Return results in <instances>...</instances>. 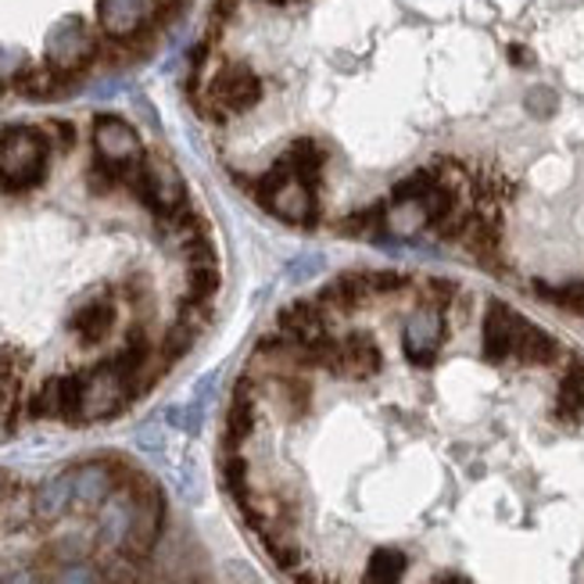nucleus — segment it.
Masks as SVG:
<instances>
[{"instance_id": "1", "label": "nucleus", "mask_w": 584, "mask_h": 584, "mask_svg": "<svg viewBox=\"0 0 584 584\" xmlns=\"http://www.w3.org/2000/svg\"><path fill=\"white\" fill-rule=\"evenodd\" d=\"M47 173V137L29 126H8L0 134V183L8 190H29Z\"/></svg>"}, {"instance_id": "2", "label": "nucleus", "mask_w": 584, "mask_h": 584, "mask_svg": "<svg viewBox=\"0 0 584 584\" xmlns=\"http://www.w3.org/2000/svg\"><path fill=\"white\" fill-rule=\"evenodd\" d=\"M258 198H262V205L272 212V216H280V219H288V223H297V226H313L316 216H319L313 183L297 180L288 162H280L277 169H269L266 176H262Z\"/></svg>"}, {"instance_id": "3", "label": "nucleus", "mask_w": 584, "mask_h": 584, "mask_svg": "<svg viewBox=\"0 0 584 584\" xmlns=\"http://www.w3.org/2000/svg\"><path fill=\"white\" fill-rule=\"evenodd\" d=\"M134 395V384L129 377L118 369V363H104L90 373H82V402H79V423L93 420H109L126 405V398Z\"/></svg>"}, {"instance_id": "4", "label": "nucleus", "mask_w": 584, "mask_h": 584, "mask_svg": "<svg viewBox=\"0 0 584 584\" xmlns=\"http://www.w3.org/2000/svg\"><path fill=\"white\" fill-rule=\"evenodd\" d=\"M134 183L140 190V198H144L158 216H173L187 201V183L180 169H176L169 158H162V154H151V158L137 165Z\"/></svg>"}, {"instance_id": "5", "label": "nucleus", "mask_w": 584, "mask_h": 584, "mask_svg": "<svg viewBox=\"0 0 584 584\" xmlns=\"http://www.w3.org/2000/svg\"><path fill=\"white\" fill-rule=\"evenodd\" d=\"M93 51H98V43H93V33L87 29V22L79 15L58 18L54 26L47 29L43 54L54 73H76V68L90 62Z\"/></svg>"}, {"instance_id": "6", "label": "nucleus", "mask_w": 584, "mask_h": 584, "mask_svg": "<svg viewBox=\"0 0 584 584\" xmlns=\"http://www.w3.org/2000/svg\"><path fill=\"white\" fill-rule=\"evenodd\" d=\"M93 151H98L104 169H115V173L129 169V165H140V154H144L140 151L137 129L118 115H101L98 123H93Z\"/></svg>"}, {"instance_id": "7", "label": "nucleus", "mask_w": 584, "mask_h": 584, "mask_svg": "<svg viewBox=\"0 0 584 584\" xmlns=\"http://www.w3.org/2000/svg\"><path fill=\"white\" fill-rule=\"evenodd\" d=\"M445 341V319H441V308L437 305H423L405 319V330H402V348L409 355V363L416 366H431L434 355Z\"/></svg>"}, {"instance_id": "8", "label": "nucleus", "mask_w": 584, "mask_h": 584, "mask_svg": "<svg viewBox=\"0 0 584 584\" xmlns=\"http://www.w3.org/2000/svg\"><path fill=\"white\" fill-rule=\"evenodd\" d=\"M208 98L219 112H247L262 98V82L247 65H226L223 73L212 79Z\"/></svg>"}, {"instance_id": "9", "label": "nucleus", "mask_w": 584, "mask_h": 584, "mask_svg": "<svg viewBox=\"0 0 584 584\" xmlns=\"http://www.w3.org/2000/svg\"><path fill=\"white\" fill-rule=\"evenodd\" d=\"M380 366H384V355H380L377 341L369 338V333H352V338L338 341V359H333L330 373L366 380L380 373Z\"/></svg>"}, {"instance_id": "10", "label": "nucleus", "mask_w": 584, "mask_h": 584, "mask_svg": "<svg viewBox=\"0 0 584 584\" xmlns=\"http://www.w3.org/2000/svg\"><path fill=\"white\" fill-rule=\"evenodd\" d=\"M151 18V0H98V22L112 40L137 37Z\"/></svg>"}, {"instance_id": "11", "label": "nucleus", "mask_w": 584, "mask_h": 584, "mask_svg": "<svg viewBox=\"0 0 584 584\" xmlns=\"http://www.w3.org/2000/svg\"><path fill=\"white\" fill-rule=\"evenodd\" d=\"M517 327H520V316L509 313L503 302H492L484 313V359L487 363H506L512 355V344H517Z\"/></svg>"}, {"instance_id": "12", "label": "nucleus", "mask_w": 584, "mask_h": 584, "mask_svg": "<svg viewBox=\"0 0 584 584\" xmlns=\"http://www.w3.org/2000/svg\"><path fill=\"white\" fill-rule=\"evenodd\" d=\"M280 338L291 341L294 348H305V344H316L319 338H327L323 308L313 302H291L280 313Z\"/></svg>"}, {"instance_id": "13", "label": "nucleus", "mask_w": 584, "mask_h": 584, "mask_svg": "<svg viewBox=\"0 0 584 584\" xmlns=\"http://www.w3.org/2000/svg\"><path fill=\"white\" fill-rule=\"evenodd\" d=\"M134 523H137V495L134 492L112 495L101 512V542L112 548H126L129 534H134Z\"/></svg>"}, {"instance_id": "14", "label": "nucleus", "mask_w": 584, "mask_h": 584, "mask_svg": "<svg viewBox=\"0 0 584 584\" xmlns=\"http://www.w3.org/2000/svg\"><path fill=\"white\" fill-rule=\"evenodd\" d=\"M76 473V506L79 509H98L115 495V470L109 462H82Z\"/></svg>"}, {"instance_id": "15", "label": "nucleus", "mask_w": 584, "mask_h": 584, "mask_svg": "<svg viewBox=\"0 0 584 584\" xmlns=\"http://www.w3.org/2000/svg\"><path fill=\"white\" fill-rule=\"evenodd\" d=\"M423 226H431V212H427L423 198H395L384 208V230L398 241H412Z\"/></svg>"}, {"instance_id": "16", "label": "nucleus", "mask_w": 584, "mask_h": 584, "mask_svg": "<svg viewBox=\"0 0 584 584\" xmlns=\"http://www.w3.org/2000/svg\"><path fill=\"white\" fill-rule=\"evenodd\" d=\"M68 506H76V473L65 470L51 477L47 484H40L37 498H33V512L40 520H58L62 512H68Z\"/></svg>"}, {"instance_id": "17", "label": "nucleus", "mask_w": 584, "mask_h": 584, "mask_svg": "<svg viewBox=\"0 0 584 584\" xmlns=\"http://www.w3.org/2000/svg\"><path fill=\"white\" fill-rule=\"evenodd\" d=\"M115 327V305L109 297H93V302L79 305L73 316V330L82 338V344H98L112 333Z\"/></svg>"}, {"instance_id": "18", "label": "nucleus", "mask_w": 584, "mask_h": 584, "mask_svg": "<svg viewBox=\"0 0 584 584\" xmlns=\"http://www.w3.org/2000/svg\"><path fill=\"white\" fill-rule=\"evenodd\" d=\"M512 355H517L520 363H528V366H548L559 355V344H556L553 333H545L542 327H534V323H528V319H520Z\"/></svg>"}, {"instance_id": "19", "label": "nucleus", "mask_w": 584, "mask_h": 584, "mask_svg": "<svg viewBox=\"0 0 584 584\" xmlns=\"http://www.w3.org/2000/svg\"><path fill=\"white\" fill-rule=\"evenodd\" d=\"M18 395H22V373L15 366V355L0 348V431H8V427L15 423Z\"/></svg>"}, {"instance_id": "20", "label": "nucleus", "mask_w": 584, "mask_h": 584, "mask_svg": "<svg viewBox=\"0 0 584 584\" xmlns=\"http://www.w3.org/2000/svg\"><path fill=\"white\" fill-rule=\"evenodd\" d=\"M255 427V398H252V384L241 380L237 384V395H233V405H230V416H226V441L237 445V441H244L252 434Z\"/></svg>"}, {"instance_id": "21", "label": "nucleus", "mask_w": 584, "mask_h": 584, "mask_svg": "<svg viewBox=\"0 0 584 584\" xmlns=\"http://www.w3.org/2000/svg\"><path fill=\"white\" fill-rule=\"evenodd\" d=\"M405 567H409V559L398 548H377L373 556H369L366 563V574H363V584H398L405 577Z\"/></svg>"}, {"instance_id": "22", "label": "nucleus", "mask_w": 584, "mask_h": 584, "mask_svg": "<svg viewBox=\"0 0 584 584\" xmlns=\"http://www.w3.org/2000/svg\"><path fill=\"white\" fill-rule=\"evenodd\" d=\"M556 409L563 420H577L584 412V359L570 363V369L559 380V398H556Z\"/></svg>"}, {"instance_id": "23", "label": "nucleus", "mask_w": 584, "mask_h": 584, "mask_svg": "<svg viewBox=\"0 0 584 584\" xmlns=\"http://www.w3.org/2000/svg\"><path fill=\"white\" fill-rule=\"evenodd\" d=\"M291 165V173L297 176V180H305V183H313L319 180V169H323V151H319L313 140H297V144L288 151V158H283Z\"/></svg>"}, {"instance_id": "24", "label": "nucleus", "mask_w": 584, "mask_h": 584, "mask_svg": "<svg viewBox=\"0 0 584 584\" xmlns=\"http://www.w3.org/2000/svg\"><path fill=\"white\" fill-rule=\"evenodd\" d=\"M219 288V272L212 262H194L190 269V280H187V305H205L212 302V294Z\"/></svg>"}, {"instance_id": "25", "label": "nucleus", "mask_w": 584, "mask_h": 584, "mask_svg": "<svg viewBox=\"0 0 584 584\" xmlns=\"http://www.w3.org/2000/svg\"><path fill=\"white\" fill-rule=\"evenodd\" d=\"M29 416H37V420L58 416V420H62V377H51V380H47V384L37 391V395H33Z\"/></svg>"}, {"instance_id": "26", "label": "nucleus", "mask_w": 584, "mask_h": 584, "mask_svg": "<svg viewBox=\"0 0 584 584\" xmlns=\"http://www.w3.org/2000/svg\"><path fill=\"white\" fill-rule=\"evenodd\" d=\"M223 481H226V487L237 495V503H244V487H247V459H241V456H230L223 462Z\"/></svg>"}, {"instance_id": "27", "label": "nucleus", "mask_w": 584, "mask_h": 584, "mask_svg": "<svg viewBox=\"0 0 584 584\" xmlns=\"http://www.w3.org/2000/svg\"><path fill=\"white\" fill-rule=\"evenodd\" d=\"M22 90L29 93V98H51V93L58 90V73L54 68H40V73H26L18 82Z\"/></svg>"}, {"instance_id": "28", "label": "nucleus", "mask_w": 584, "mask_h": 584, "mask_svg": "<svg viewBox=\"0 0 584 584\" xmlns=\"http://www.w3.org/2000/svg\"><path fill=\"white\" fill-rule=\"evenodd\" d=\"M54 584H101V570L90 563H68L54 577Z\"/></svg>"}, {"instance_id": "29", "label": "nucleus", "mask_w": 584, "mask_h": 584, "mask_svg": "<svg viewBox=\"0 0 584 584\" xmlns=\"http://www.w3.org/2000/svg\"><path fill=\"white\" fill-rule=\"evenodd\" d=\"M538 294L553 297L556 305L563 308H577V313H584V283H570V288H538Z\"/></svg>"}, {"instance_id": "30", "label": "nucleus", "mask_w": 584, "mask_h": 584, "mask_svg": "<svg viewBox=\"0 0 584 584\" xmlns=\"http://www.w3.org/2000/svg\"><path fill=\"white\" fill-rule=\"evenodd\" d=\"M22 65H26V54H22L18 47H0V87L11 79H18Z\"/></svg>"}, {"instance_id": "31", "label": "nucleus", "mask_w": 584, "mask_h": 584, "mask_svg": "<svg viewBox=\"0 0 584 584\" xmlns=\"http://www.w3.org/2000/svg\"><path fill=\"white\" fill-rule=\"evenodd\" d=\"M319 269H323V258L319 255H297L288 266V280H313L319 277Z\"/></svg>"}, {"instance_id": "32", "label": "nucleus", "mask_w": 584, "mask_h": 584, "mask_svg": "<svg viewBox=\"0 0 584 584\" xmlns=\"http://www.w3.org/2000/svg\"><path fill=\"white\" fill-rule=\"evenodd\" d=\"M528 112L538 115V118H548V115L556 112V93L548 90V87H534L528 93Z\"/></svg>"}, {"instance_id": "33", "label": "nucleus", "mask_w": 584, "mask_h": 584, "mask_svg": "<svg viewBox=\"0 0 584 584\" xmlns=\"http://www.w3.org/2000/svg\"><path fill=\"white\" fill-rule=\"evenodd\" d=\"M137 445L144 452H165V431L162 423H144L137 431Z\"/></svg>"}, {"instance_id": "34", "label": "nucleus", "mask_w": 584, "mask_h": 584, "mask_svg": "<svg viewBox=\"0 0 584 584\" xmlns=\"http://www.w3.org/2000/svg\"><path fill=\"white\" fill-rule=\"evenodd\" d=\"M180 492H183V498H190V503H198V498H201V477H198L194 462H183V470H180Z\"/></svg>"}, {"instance_id": "35", "label": "nucleus", "mask_w": 584, "mask_h": 584, "mask_svg": "<svg viewBox=\"0 0 584 584\" xmlns=\"http://www.w3.org/2000/svg\"><path fill=\"white\" fill-rule=\"evenodd\" d=\"M0 584H37V574L33 570H11V574L0 577Z\"/></svg>"}]
</instances>
